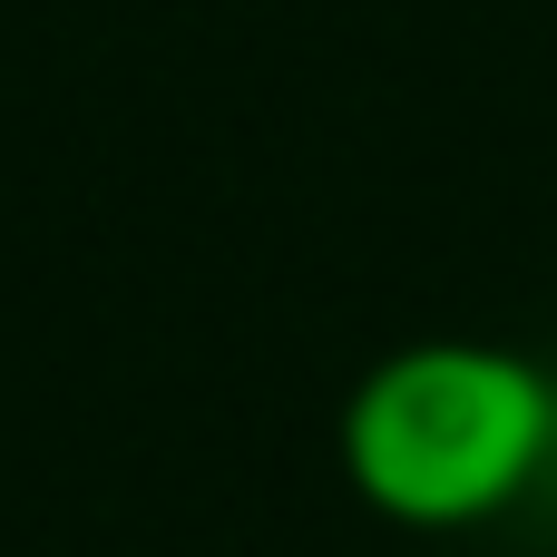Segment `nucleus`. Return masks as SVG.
Wrapping results in <instances>:
<instances>
[{
	"mask_svg": "<svg viewBox=\"0 0 557 557\" xmlns=\"http://www.w3.org/2000/svg\"><path fill=\"white\" fill-rule=\"evenodd\" d=\"M333 450L382 529L470 539L557 470V372L490 333H421L343 392Z\"/></svg>",
	"mask_w": 557,
	"mask_h": 557,
	"instance_id": "obj_1",
	"label": "nucleus"
}]
</instances>
